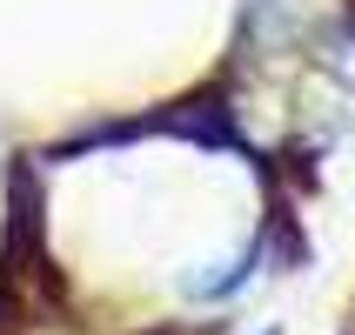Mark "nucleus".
<instances>
[{
  "mask_svg": "<svg viewBox=\"0 0 355 335\" xmlns=\"http://www.w3.org/2000/svg\"><path fill=\"white\" fill-rule=\"evenodd\" d=\"M261 335H275V329H261Z\"/></svg>",
  "mask_w": 355,
  "mask_h": 335,
  "instance_id": "nucleus-1",
  "label": "nucleus"
}]
</instances>
